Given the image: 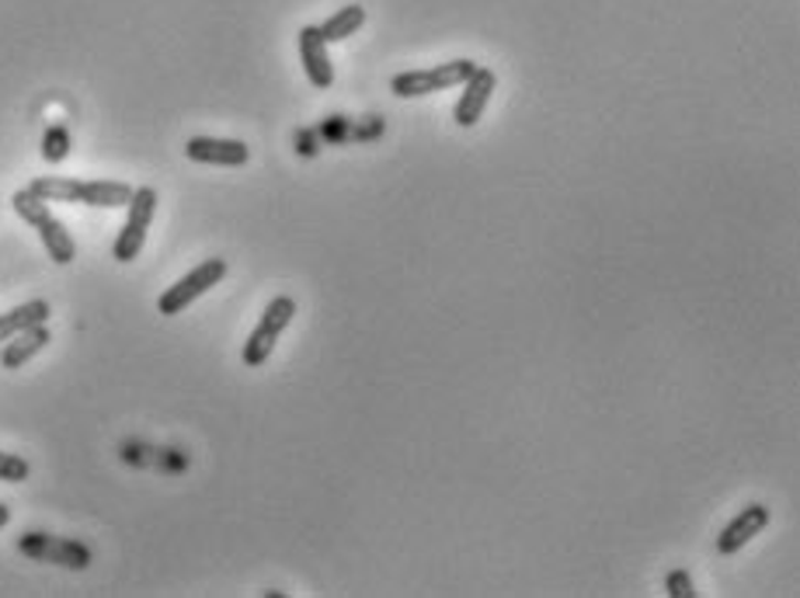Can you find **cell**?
<instances>
[{
    "label": "cell",
    "instance_id": "1",
    "mask_svg": "<svg viewBox=\"0 0 800 598\" xmlns=\"http://www.w3.org/2000/svg\"><path fill=\"white\" fill-rule=\"evenodd\" d=\"M38 199L46 202H80V206H98V209H122L130 206L133 188L122 181H74V178H35L29 185Z\"/></svg>",
    "mask_w": 800,
    "mask_h": 598
},
{
    "label": "cell",
    "instance_id": "2",
    "mask_svg": "<svg viewBox=\"0 0 800 598\" xmlns=\"http://www.w3.org/2000/svg\"><path fill=\"white\" fill-rule=\"evenodd\" d=\"M11 206H14V212L21 220L38 230L42 247L49 251V258L56 265H70L77 258V244L70 237V230L53 217L46 199H38L35 191H29V188H21V191H14V196H11Z\"/></svg>",
    "mask_w": 800,
    "mask_h": 598
},
{
    "label": "cell",
    "instance_id": "3",
    "mask_svg": "<svg viewBox=\"0 0 800 598\" xmlns=\"http://www.w3.org/2000/svg\"><path fill=\"white\" fill-rule=\"evenodd\" d=\"M292 317H297V299L292 296H276L271 303L265 307L258 328L251 331L247 345H244V366L258 369L268 362V355L276 352V341L282 337V331L292 324Z\"/></svg>",
    "mask_w": 800,
    "mask_h": 598
},
{
    "label": "cell",
    "instance_id": "4",
    "mask_svg": "<svg viewBox=\"0 0 800 598\" xmlns=\"http://www.w3.org/2000/svg\"><path fill=\"white\" fill-rule=\"evenodd\" d=\"M474 70H477L474 59H449V63H438V67H429V70L397 74L390 80V91L397 98H425V95H435V91L456 88V84H463Z\"/></svg>",
    "mask_w": 800,
    "mask_h": 598
},
{
    "label": "cell",
    "instance_id": "5",
    "mask_svg": "<svg viewBox=\"0 0 800 598\" xmlns=\"http://www.w3.org/2000/svg\"><path fill=\"white\" fill-rule=\"evenodd\" d=\"M223 275H226V262L223 258H209L202 265H196L192 272L185 275V279H178L171 289H164L160 299H157V310L164 317H175V313H185V307H192L199 296H205L213 286L223 283Z\"/></svg>",
    "mask_w": 800,
    "mask_h": 598
},
{
    "label": "cell",
    "instance_id": "6",
    "mask_svg": "<svg viewBox=\"0 0 800 598\" xmlns=\"http://www.w3.org/2000/svg\"><path fill=\"white\" fill-rule=\"evenodd\" d=\"M130 217H125L119 237H115V258L119 262H133L140 258V251L146 244V230L154 223V212H157V191L154 188H133V199H130Z\"/></svg>",
    "mask_w": 800,
    "mask_h": 598
},
{
    "label": "cell",
    "instance_id": "7",
    "mask_svg": "<svg viewBox=\"0 0 800 598\" xmlns=\"http://www.w3.org/2000/svg\"><path fill=\"white\" fill-rule=\"evenodd\" d=\"M18 550L35 564H56V567H70V571L91 567V550L88 546L77 543V540L49 536V532H25V536L18 540Z\"/></svg>",
    "mask_w": 800,
    "mask_h": 598
},
{
    "label": "cell",
    "instance_id": "8",
    "mask_svg": "<svg viewBox=\"0 0 800 598\" xmlns=\"http://www.w3.org/2000/svg\"><path fill=\"white\" fill-rule=\"evenodd\" d=\"M495 88H498V77L488 67H477L467 80H463V98L456 101V109H453L456 125H463V130L477 125L480 115H484V109H488Z\"/></svg>",
    "mask_w": 800,
    "mask_h": 598
},
{
    "label": "cell",
    "instance_id": "9",
    "mask_svg": "<svg viewBox=\"0 0 800 598\" xmlns=\"http://www.w3.org/2000/svg\"><path fill=\"white\" fill-rule=\"evenodd\" d=\"M185 157L196 164H216V167H244L251 150L241 140H216V136H192L185 143Z\"/></svg>",
    "mask_w": 800,
    "mask_h": 598
},
{
    "label": "cell",
    "instance_id": "10",
    "mask_svg": "<svg viewBox=\"0 0 800 598\" xmlns=\"http://www.w3.org/2000/svg\"><path fill=\"white\" fill-rule=\"evenodd\" d=\"M300 56H303L307 80L313 84V88L327 91L334 84V63L327 56V42H324L318 25H303L300 29Z\"/></svg>",
    "mask_w": 800,
    "mask_h": 598
},
{
    "label": "cell",
    "instance_id": "11",
    "mask_svg": "<svg viewBox=\"0 0 800 598\" xmlns=\"http://www.w3.org/2000/svg\"><path fill=\"white\" fill-rule=\"evenodd\" d=\"M769 525V508L766 505H748L742 508L738 516H734L724 532L718 536V553H724V557H731V553H738L745 543H752L759 532Z\"/></svg>",
    "mask_w": 800,
    "mask_h": 598
},
{
    "label": "cell",
    "instance_id": "12",
    "mask_svg": "<svg viewBox=\"0 0 800 598\" xmlns=\"http://www.w3.org/2000/svg\"><path fill=\"white\" fill-rule=\"evenodd\" d=\"M49 341H53V334H49L46 324L25 328L21 334H14V337L4 341V348H0V366H4V369H21L29 358H35L42 348H46Z\"/></svg>",
    "mask_w": 800,
    "mask_h": 598
},
{
    "label": "cell",
    "instance_id": "13",
    "mask_svg": "<svg viewBox=\"0 0 800 598\" xmlns=\"http://www.w3.org/2000/svg\"><path fill=\"white\" fill-rule=\"evenodd\" d=\"M46 320H49V303H46V299H32V303H21L18 310L0 317V345H4L8 337L21 334L25 328L46 324Z\"/></svg>",
    "mask_w": 800,
    "mask_h": 598
},
{
    "label": "cell",
    "instance_id": "14",
    "mask_svg": "<svg viewBox=\"0 0 800 598\" xmlns=\"http://www.w3.org/2000/svg\"><path fill=\"white\" fill-rule=\"evenodd\" d=\"M363 25H366V8L363 4H348L338 14H331L324 25H318V29L324 35V42H345L348 35H355Z\"/></svg>",
    "mask_w": 800,
    "mask_h": 598
},
{
    "label": "cell",
    "instance_id": "15",
    "mask_svg": "<svg viewBox=\"0 0 800 598\" xmlns=\"http://www.w3.org/2000/svg\"><path fill=\"white\" fill-rule=\"evenodd\" d=\"M70 154V133L67 125H49L46 133H42V160L46 164H63Z\"/></svg>",
    "mask_w": 800,
    "mask_h": 598
},
{
    "label": "cell",
    "instance_id": "16",
    "mask_svg": "<svg viewBox=\"0 0 800 598\" xmlns=\"http://www.w3.org/2000/svg\"><path fill=\"white\" fill-rule=\"evenodd\" d=\"M352 130H355V122L348 115H327L318 125V136H321V143H348Z\"/></svg>",
    "mask_w": 800,
    "mask_h": 598
},
{
    "label": "cell",
    "instance_id": "17",
    "mask_svg": "<svg viewBox=\"0 0 800 598\" xmlns=\"http://www.w3.org/2000/svg\"><path fill=\"white\" fill-rule=\"evenodd\" d=\"M29 474H32L29 459H21V456H14V453H0V480L21 484V480H29Z\"/></svg>",
    "mask_w": 800,
    "mask_h": 598
},
{
    "label": "cell",
    "instance_id": "18",
    "mask_svg": "<svg viewBox=\"0 0 800 598\" xmlns=\"http://www.w3.org/2000/svg\"><path fill=\"white\" fill-rule=\"evenodd\" d=\"M665 591H668L671 598H697V588H692V578H689V571H686V567L668 571Z\"/></svg>",
    "mask_w": 800,
    "mask_h": 598
},
{
    "label": "cell",
    "instance_id": "19",
    "mask_svg": "<svg viewBox=\"0 0 800 598\" xmlns=\"http://www.w3.org/2000/svg\"><path fill=\"white\" fill-rule=\"evenodd\" d=\"M292 143H297V154L300 157H307V160H313L321 154V136H318V130H297V136H292Z\"/></svg>",
    "mask_w": 800,
    "mask_h": 598
},
{
    "label": "cell",
    "instance_id": "20",
    "mask_svg": "<svg viewBox=\"0 0 800 598\" xmlns=\"http://www.w3.org/2000/svg\"><path fill=\"white\" fill-rule=\"evenodd\" d=\"M384 130H387V125H384L380 115H366V119L352 130V140H355V143H369V140H376V136H384Z\"/></svg>",
    "mask_w": 800,
    "mask_h": 598
},
{
    "label": "cell",
    "instance_id": "21",
    "mask_svg": "<svg viewBox=\"0 0 800 598\" xmlns=\"http://www.w3.org/2000/svg\"><path fill=\"white\" fill-rule=\"evenodd\" d=\"M11 522V508L8 505H0V529H4Z\"/></svg>",
    "mask_w": 800,
    "mask_h": 598
}]
</instances>
